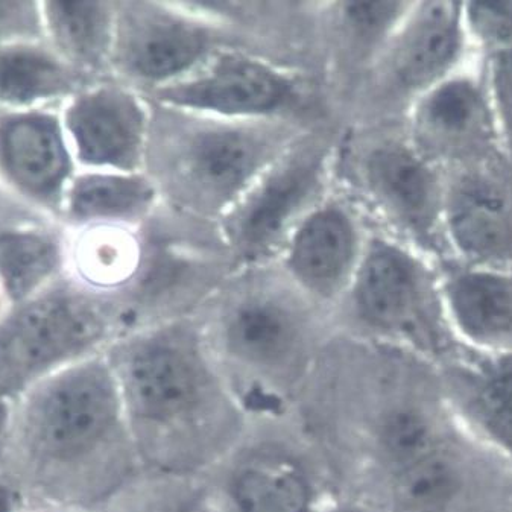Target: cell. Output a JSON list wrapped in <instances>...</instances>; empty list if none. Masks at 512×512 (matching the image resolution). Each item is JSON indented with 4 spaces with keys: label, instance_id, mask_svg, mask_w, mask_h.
I'll list each match as a JSON object with an SVG mask.
<instances>
[{
    "label": "cell",
    "instance_id": "1",
    "mask_svg": "<svg viewBox=\"0 0 512 512\" xmlns=\"http://www.w3.org/2000/svg\"><path fill=\"white\" fill-rule=\"evenodd\" d=\"M89 295L55 282L0 320V403L78 362L104 335Z\"/></svg>",
    "mask_w": 512,
    "mask_h": 512
},
{
    "label": "cell",
    "instance_id": "2",
    "mask_svg": "<svg viewBox=\"0 0 512 512\" xmlns=\"http://www.w3.org/2000/svg\"><path fill=\"white\" fill-rule=\"evenodd\" d=\"M279 139L241 122H189L160 148L172 192L183 203L218 212L241 201L275 159Z\"/></svg>",
    "mask_w": 512,
    "mask_h": 512
},
{
    "label": "cell",
    "instance_id": "3",
    "mask_svg": "<svg viewBox=\"0 0 512 512\" xmlns=\"http://www.w3.org/2000/svg\"><path fill=\"white\" fill-rule=\"evenodd\" d=\"M354 294L373 326L444 358L461 348L447 326L438 260L417 248L374 239L361 260Z\"/></svg>",
    "mask_w": 512,
    "mask_h": 512
},
{
    "label": "cell",
    "instance_id": "4",
    "mask_svg": "<svg viewBox=\"0 0 512 512\" xmlns=\"http://www.w3.org/2000/svg\"><path fill=\"white\" fill-rule=\"evenodd\" d=\"M26 394L19 430L26 452L42 465L83 458L116 421V388L98 362H75Z\"/></svg>",
    "mask_w": 512,
    "mask_h": 512
},
{
    "label": "cell",
    "instance_id": "5",
    "mask_svg": "<svg viewBox=\"0 0 512 512\" xmlns=\"http://www.w3.org/2000/svg\"><path fill=\"white\" fill-rule=\"evenodd\" d=\"M408 139L446 171L503 154L499 125L479 58L411 104Z\"/></svg>",
    "mask_w": 512,
    "mask_h": 512
},
{
    "label": "cell",
    "instance_id": "6",
    "mask_svg": "<svg viewBox=\"0 0 512 512\" xmlns=\"http://www.w3.org/2000/svg\"><path fill=\"white\" fill-rule=\"evenodd\" d=\"M444 259L512 269V162L505 154L447 171Z\"/></svg>",
    "mask_w": 512,
    "mask_h": 512
},
{
    "label": "cell",
    "instance_id": "7",
    "mask_svg": "<svg viewBox=\"0 0 512 512\" xmlns=\"http://www.w3.org/2000/svg\"><path fill=\"white\" fill-rule=\"evenodd\" d=\"M368 190L405 244L435 260L446 257L443 218L447 171L405 139H386L364 162Z\"/></svg>",
    "mask_w": 512,
    "mask_h": 512
},
{
    "label": "cell",
    "instance_id": "8",
    "mask_svg": "<svg viewBox=\"0 0 512 512\" xmlns=\"http://www.w3.org/2000/svg\"><path fill=\"white\" fill-rule=\"evenodd\" d=\"M76 165L87 171L136 174L145 154L148 117L134 93L116 84H87L60 107Z\"/></svg>",
    "mask_w": 512,
    "mask_h": 512
},
{
    "label": "cell",
    "instance_id": "9",
    "mask_svg": "<svg viewBox=\"0 0 512 512\" xmlns=\"http://www.w3.org/2000/svg\"><path fill=\"white\" fill-rule=\"evenodd\" d=\"M75 166L60 113L0 111V178L23 201L60 218Z\"/></svg>",
    "mask_w": 512,
    "mask_h": 512
},
{
    "label": "cell",
    "instance_id": "10",
    "mask_svg": "<svg viewBox=\"0 0 512 512\" xmlns=\"http://www.w3.org/2000/svg\"><path fill=\"white\" fill-rule=\"evenodd\" d=\"M473 58L462 22V2L411 4L388 42L386 81L411 105Z\"/></svg>",
    "mask_w": 512,
    "mask_h": 512
},
{
    "label": "cell",
    "instance_id": "11",
    "mask_svg": "<svg viewBox=\"0 0 512 512\" xmlns=\"http://www.w3.org/2000/svg\"><path fill=\"white\" fill-rule=\"evenodd\" d=\"M446 394L458 429L512 468V354L459 348L447 358Z\"/></svg>",
    "mask_w": 512,
    "mask_h": 512
},
{
    "label": "cell",
    "instance_id": "12",
    "mask_svg": "<svg viewBox=\"0 0 512 512\" xmlns=\"http://www.w3.org/2000/svg\"><path fill=\"white\" fill-rule=\"evenodd\" d=\"M447 326L459 347L512 354V269L438 260Z\"/></svg>",
    "mask_w": 512,
    "mask_h": 512
},
{
    "label": "cell",
    "instance_id": "13",
    "mask_svg": "<svg viewBox=\"0 0 512 512\" xmlns=\"http://www.w3.org/2000/svg\"><path fill=\"white\" fill-rule=\"evenodd\" d=\"M159 98L181 110L250 119L285 108L294 99V87L286 76L260 61L225 54L203 72L168 84Z\"/></svg>",
    "mask_w": 512,
    "mask_h": 512
},
{
    "label": "cell",
    "instance_id": "14",
    "mask_svg": "<svg viewBox=\"0 0 512 512\" xmlns=\"http://www.w3.org/2000/svg\"><path fill=\"white\" fill-rule=\"evenodd\" d=\"M117 16L113 55L125 72L151 83L180 80L201 63L213 38L203 26L145 5L121 7Z\"/></svg>",
    "mask_w": 512,
    "mask_h": 512
},
{
    "label": "cell",
    "instance_id": "15",
    "mask_svg": "<svg viewBox=\"0 0 512 512\" xmlns=\"http://www.w3.org/2000/svg\"><path fill=\"white\" fill-rule=\"evenodd\" d=\"M323 174V154L303 149L279 163L242 196L230 224L231 241L256 257L277 244L312 200Z\"/></svg>",
    "mask_w": 512,
    "mask_h": 512
},
{
    "label": "cell",
    "instance_id": "16",
    "mask_svg": "<svg viewBox=\"0 0 512 512\" xmlns=\"http://www.w3.org/2000/svg\"><path fill=\"white\" fill-rule=\"evenodd\" d=\"M86 75L46 40L0 43V110L60 108L87 86Z\"/></svg>",
    "mask_w": 512,
    "mask_h": 512
},
{
    "label": "cell",
    "instance_id": "17",
    "mask_svg": "<svg viewBox=\"0 0 512 512\" xmlns=\"http://www.w3.org/2000/svg\"><path fill=\"white\" fill-rule=\"evenodd\" d=\"M356 257V231L353 222L338 207L313 212L298 227L288 265L301 283L320 292L332 294L342 285Z\"/></svg>",
    "mask_w": 512,
    "mask_h": 512
},
{
    "label": "cell",
    "instance_id": "18",
    "mask_svg": "<svg viewBox=\"0 0 512 512\" xmlns=\"http://www.w3.org/2000/svg\"><path fill=\"white\" fill-rule=\"evenodd\" d=\"M63 262L55 231L38 224L0 228V292L11 310L54 285Z\"/></svg>",
    "mask_w": 512,
    "mask_h": 512
},
{
    "label": "cell",
    "instance_id": "19",
    "mask_svg": "<svg viewBox=\"0 0 512 512\" xmlns=\"http://www.w3.org/2000/svg\"><path fill=\"white\" fill-rule=\"evenodd\" d=\"M45 40L73 67L99 69L113 55L116 7L101 2H40Z\"/></svg>",
    "mask_w": 512,
    "mask_h": 512
},
{
    "label": "cell",
    "instance_id": "20",
    "mask_svg": "<svg viewBox=\"0 0 512 512\" xmlns=\"http://www.w3.org/2000/svg\"><path fill=\"white\" fill-rule=\"evenodd\" d=\"M125 383L134 411L148 418L174 417L190 408L198 394L192 365L169 347H148L134 354Z\"/></svg>",
    "mask_w": 512,
    "mask_h": 512
},
{
    "label": "cell",
    "instance_id": "21",
    "mask_svg": "<svg viewBox=\"0 0 512 512\" xmlns=\"http://www.w3.org/2000/svg\"><path fill=\"white\" fill-rule=\"evenodd\" d=\"M154 200V187L136 174L86 171L69 184L60 219L76 227L139 218Z\"/></svg>",
    "mask_w": 512,
    "mask_h": 512
},
{
    "label": "cell",
    "instance_id": "22",
    "mask_svg": "<svg viewBox=\"0 0 512 512\" xmlns=\"http://www.w3.org/2000/svg\"><path fill=\"white\" fill-rule=\"evenodd\" d=\"M459 433V432H458ZM470 456L458 437L397 473L396 499L409 512H453L470 487Z\"/></svg>",
    "mask_w": 512,
    "mask_h": 512
},
{
    "label": "cell",
    "instance_id": "23",
    "mask_svg": "<svg viewBox=\"0 0 512 512\" xmlns=\"http://www.w3.org/2000/svg\"><path fill=\"white\" fill-rule=\"evenodd\" d=\"M294 339L291 315L274 301H247L234 310L228 323L231 347L248 361H280L291 350Z\"/></svg>",
    "mask_w": 512,
    "mask_h": 512
},
{
    "label": "cell",
    "instance_id": "24",
    "mask_svg": "<svg viewBox=\"0 0 512 512\" xmlns=\"http://www.w3.org/2000/svg\"><path fill=\"white\" fill-rule=\"evenodd\" d=\"M233 497L241 512H306L310 494L297 471L262 464L239 471Z\"/></svg>",
    "mask_w": 512,
    "mask_h": 512
},
{
    "label": "cell",
    "instance_id": "25",
    "mask_svg": "<svg viewBox=\"0 0 512 512\" xmlns=\"http://www.w3.org/2000/svg\"><path fill=\"white\" fill-rule=\"evenodd\" d=\"M459 432L438 418L415 408H400L386 418L380 432L386 456L399 470L426 456Z\"/></svg>",
    "mask_w": 512,
    "mask_h": 512
},
{
    "label": "cell",
    "instance_id": "26",
    "mask_svg": "<svg viewBox=\"0 0 512 512\" xmlns=\"http://www.w3.org/2000/svg\"><path fill=\"white\" fill-rule=\"evenodd\" d=\"M462 22L479 60L512 48V2H462Z\"/></svg>",
    "mask_w": 512,
    "mask_h": 512
},
{
    "label": "cell",
    "instance_id": "27",
    "mask_svg": "<svg viewBox=\"0 0 512 512\" xmlns=\"http://www.w3.org/2000/svg\"><path fill=\"white\" fill-rule=\"evenodd\" d=\"M481 61L499 125L503 154L512 162V48Z\"/></svg>",
    "mask_w": 512,
    "mask_h": 512
},
{
    "label": "cell",
    "instance_id": "28",
    "mask_svg": "<svg viewBox=\"0 0 512 512\" xmlns=\"http://www.w3.org/2000/svg\"><path fill=\"white\" fill-rule=\"evenodd\" d=\"M45 40L40 2H0V43Z\"/></svg>",
    "mask_w": 512,
    "mask_h": 512
},
{
    "label": "cell",
    "instance_id": "29",
    "mask_svg": "<svg viewBox=\"0 0 512 512\" xmlns=\"http://www.w3.org/2000/svg\"><path fill=\"white\" fill-rule=\"evenodd\" d=\"M17 494L10 485L0 482V512H17Z\"/></svg>",
    "mask_w": 512,
    "mask_h": 512
},
{
    "label": "cell",
    "instance_id": "30",
    "mask_svg": "<svg viewBox=\"0 0 512 512\" xmlns=\"http://www.w3.org/2000/svg\"><path fill=\"white\" fill-rule=\"evenodd\" d=\"M5 423V403H0V430Z\"/></svg>",
    "mask_w": 512,
    "mask_h": 512
},
{
    "label": "cell",
    "instance_id": "31",
    "mask_svg": "<svg viewBox=\"0 0 512 512\" xmlns=\"http://www.w3.org/2000/svg\"><path fill=\"white\" fill-rule=\"evenodd\" d=\"M0 111H2V110H0Z\"/></svg>",
    "mask_w": 512,
    "mask_h": 512
}]
</instances>
